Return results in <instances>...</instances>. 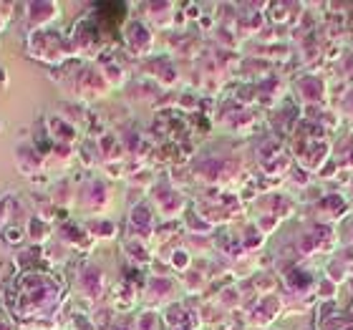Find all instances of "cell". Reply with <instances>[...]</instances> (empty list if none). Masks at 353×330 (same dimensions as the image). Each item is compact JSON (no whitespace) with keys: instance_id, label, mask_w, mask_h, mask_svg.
<instances>
[{"instance_id":"3957f363","label":"cell","mask_w":353,"mask_h":330,"mask_svg":"<svg viewBox=\"0 0 353 330\" xmlns=\"http://www.w3.org/2000/svg\"><path fill=\"white\" fill-rule=\"evenodd\" d=\"M18 212V194L15 192H0V232L13 225Z\"/></svg>"},{"instance_id":"277c9868","label":"cell","mask_w":353,"mask_h":330,"mask_svg":"<svg viewBox=\"0 0 353 330\" xmlns=\"http://www.w3.org/2000/svg\"><path fill=\"white\" fill-rule=\"evenodd\" d=\"M0 237H3V243L8 245V247H18V245L26 243V227H18V225H10V227H6L3 232H0Z\"/></svg>"},{"instance_id":"8992f818","label":"cell","mask_w":353,"mask_h":330,"mask_svg":"<svg viewBox=\"0 0 353 330\" xmlns=\"http://www.w3.org/2000/svg\"><path fill=\"white\" fill-rule=\"evenodd\" d=\"M0 86H3V88L8 86V71L3 66H0Z\"/></svg>"},{"instance_id":"5b68a950","label":"cell","mask_w":353,"mask_h":330,"mask_svg":"<svg viewBox=\"0 0 353 330\" xmlns=\"http://www.w3.org/2000/svg\"><path fill=\"white\" fill-rule=\"evenodd\" d=\"M0 330H15L13 323H10V318H3V316H0Z\"/></svg>"},{"instance_id":"6da1fadb","label":"cell","mask_w":353,"mask_h":330,"mask_svg":"<svg viewBox=\"0 0 353 330\" xmlns=\"http://www.w3.org/2000/svg\"><path fill=\"white\" fill-rule=\"evenodd\" d=\"M23 10L28 15L26 21L33 25V30H38V25H43V23L53 21L59 15V6L56 3H26Z\"/></svg>"},{"instance_id":"7a4b0ae2","label":"cell","mask_w":353,"mask_h":330,"mask_svg":"<svg viewBox=\"0 0 353 330\" xmlns=\"http://www.w3.org/2000/svg\"><path fill=\"white\" fill-rule=\"evenodd\" d=\"M15 162H18V169H21L23 174H28V176L36 174L38 169L43 167L41 154L33 149V144H18V149H15Z\"/></svg>"},{"instance_id":"ba28073f","label":"cell","mask_w":353,"mask_h":330,"mask_svg":"<svg viewBox=\"0 0 353 330\" xmlns=\"http://www.w3.org/2000/svg\"><path fill=\"white\" fill-rule=\"evenodd\" d=\"M3 129H6V124H3V121H0V132H3Z\"/></svg>"},{"instance_id":"52a82bcc","label":"cell","mask_w":353,"mask_h":330,"mask_svg":"<svg viewBox=\"0 0 353 330\" xmlns=\"http://www.w3.org/2000/svg\"><path fill=\"white\" fill-rule=\"evenodd\" d=\"M6 285V278H3V272H0V287Z\"/></svg>"}]
</instances>
